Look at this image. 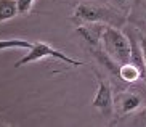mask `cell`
Here are the masks:
<instances>
[{
	"label": "cell",
	"instance_id": "6da1fadb",
	"mask_svg": "<svg viewBox=\"0 0 146 127\" xmlns=\"http://www.w3.org/2000/svg\"><path fill=\"white\" fill-rule=\"evenodd\" d=\"M72 21L76 24L104 23L109 26L122 27L127 23V16L122 11H117L109 3H103L98 0H84L76 5L72 13Z\"/></svg>",
	"mask_w": 146,
	"mask_h": 127
},
{
	"label": "cell",
	"instance_id": "7a4b0ae2",
	"mask_svg": "<svg viewBox=\"0 0 146 127\" xmlns=\"http://www.w3.org/2000/svg\"><path fill=\"white\" fill-rule=\"evenodd\" d=\"M101 48L117 66H122L130 61V40L129 35L124 31H120V27L109 24L104 26L101 34Z\"/></svg>",
	"mask_w": 146,
	"mask_h": 127
},
{
	"label": "cell",
	"instance_id": "3957f363",
	"mask_svg": "<svg viewBox=\"0 0 146 127\" xmlns=\"http://www.w3.org/2000/svg\"><path fill=\"white\" fill-rule=\"evenodd\" d=\"M43 58H55V59H60V61H63L66 64H71V66H84L82 61L68 56L66 53H63L61 50L52 47L50 43L34 42L32 47L27 50L26 55L15 63V68H21V66H26V64H31V63H37V61H40Z\"/></svg>",
	"mask_w": 146,
	"mask_h": 127
},
{
	"label": "cell",
	"instance_id": "277c9868",
	"mask_svg": "<svg viewBox=\"0 0 146 127\" xmlns=\"http://www.w3.org/2000/svg\"><path fill=\"white\" fill-rule=\"evenodd\" d=\"M92 106L95 110H98L109 121H111L112 114H114V110H116L111 82L100 76H98V89H96V93H95L93 100H92Z\"/></svg>",
	"mask_w": 146,
	"mask_h": 127
},
{
	"label": "cell",
	"instance_id": "5b68a950",
	"mask_svg": "<svg viewBox=\"0 0 146 127\" xmlns=\"http://www.w3.org/2000/svg\"><path fill=\"white\" fill-rule=\"evenodd\" d=\"M145 105V98L140 93H135L133 90H122L117 95V100H114V106H117L119 116L133 114L140 111Z\"/></svg>",
	"mask_w": 146,
	"mask_h": 127
},
{
	"label": "cell",
	"instance_id": "8992f818",
	"mask_svg": "<svg viewBox=\"0 0 146 127\" xmlns=\"http://www.w3.org/2000/svg\"><path fill=\"white\" fill-rule=\"evenodd\" d=\"M127 23L140 32L146 34V0H132Z\"/></svg>",
	"mask_w": 146,
	"mask_h": 127
},
{
	"label": "cell",
	"instance_id": "52a82bcc",
	"mask_svg": "<svg viewBox=\"0 0 146 127\" xmlns=\"http://www.w3.org/2000/svg\"><path fill=\"white\" fill-rule=\"evenodd\" d=\"M117 76H119V79L124 81L125 84H133V82H138V81H141V79H145V76H143V72L140 71V68H138L137 64H133L132 61L119 66Z\"/></svg>",
	"mask_w": 146,
	"mask_h": 127
},
{
	"label": "cell",
	"instance_id": "ba28073f",
	"mask_svg": "<svg viewBox=\"0 0 146 127\" xmlns=\"http://www.w3.org/2000/svg\"><path fill=\"white\" fill-rule=\"evenodd\" d=\"M32 43L24 39H0V53L7 50H29Z\"/></svg>",
	"mask_w": 146,
	"mask_h": 127
},
{
	"label": "cell",
	"instance_id": "9c48e42d",
	"mask_svg": "<svg viewBox=\"0 0 146 127\" xmlns=\"http://www.w3.org/2000/svg\"><path fill=\"white\" fill-rule=\"evenodd\" d=\"M18 16L16 0H0V23L10 21Z\"/></svg>",
	"mask_w": 146,
	"mask_h": 127
},
{
	"label": "cell",
	"instance_id": "30bf717a",
	"mask_svg": "<svg viewBox=\"0 0 146 127\" xmlns=\"http://www.w3.org/2000/svg\"><path fill=\"white\" fill-rule=\"evenodd\" d=\"M37 0H16V5H18V15L21 16H27L34 7V3Z\"/></svg>",
	"mask_w": 146,
	"mask_h": 127
},
{
	"label": "cell",
	"instance_id": "8fae6325",
	"mask_svg": "<svg viewBox=\"0 0 146 127\" xmlns=\"http://www.w3.org/2000/svg\"><path fill=\"white\" fill-rule=\"evenodd\" d=\"M130 124H132V126H143V127H146V106L141 108L137 114L133 116V121Z\"/></svg>",
	"mask_w": 146,
	"mask_h": 127
},
{
	"label": "cell",
	"instance_id": "7c38bea8",
	"mask_svg": "<svg viewBox=\"0 0 146 127\" xmlns=\"http://www.w3.org/2000/svg\"><path fill=\"white\" fill-rule=\"evenodd\" d=\"M138 37H140V43H141V50H143V58H145V64H146V34H143V32L138 31Z\"/></svg>",
	"mask_w": 146,
	"mask_h": 127
},
{
	"label": "cell",
	"instance_id": "4fadbf2b",
	"mask_svg": "<svg viewBox=\"0 0 146 127\" xmlns=\"http://www.w3.org/2000/svg\"><path fill=\"white\" fill-rule=\"evenodd\" d=\"M98 2H103V3H109V0H98ZM111 5V3H109Z\"/></svg>",
	"mask_w": 146,
	"mask_h": 127
}]
</instances>
